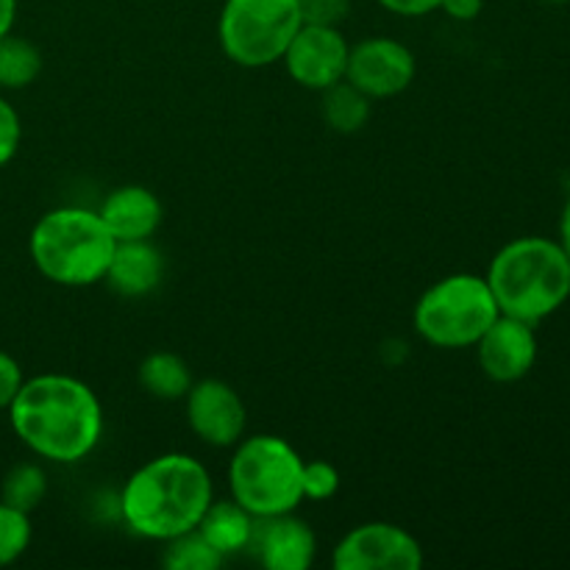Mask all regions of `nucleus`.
<instances>
[{
    "label": "nucleus",
    "mask_w": 570,
    "mask_h": 570,
    "mask_svg": "<svg viewBox=\"0 0 570 570\" xmlns=\"http://www.w3.org/2000/svg\"><path fill=\"white\" fill-rule=\"evenodd\" d=\"M9 421L20 443L39 460H87L104 434V406L95 390L67 373L22 379L9 404Z\"/></svg>",
    "instance_id": "f257e3e1"
},
{
    "label": "nucleus",
    "mask_w": 570,
    "mask_h": 570,
    "mask_svg": "<svg viewBox=\"0 0 570 570\" xmlns=\"http://www.w3.org/2000/svg\"><path fill=\"white\" fill-rule=\"evenodd\" d=\"M212 499V476L195 456L161 454L128 476L120 512L134 534L167 543L198 529Z\"/></svg>",
    "instance_id": "f03ea898"
},
{
    "label": "nucleus",
    "mask_w": 570,
    "mask_h": 570,
    "mask_svg": "<svg viewBox=\"0 0 570 570\" xmlns=\"http://www.w3.org/2000/svg\"><path fill=\"white\" fill-rule=\"evenodd\" d=\"M488 284L501 315L532 326L560 312L570 298V259L557 239L518 237L493 256Z\"/></svg>",
    "instance_id": "7ed1b4c3"
},
{
    "label": "nucleus",
    "mask_w": 570,
    "mask_h": 570,
    "mask_svg": "<svg viewBox=\"0 0 570 570\" xmlns=\"http://www.w3.org/2000/svg\"><path fill=\"white\" fill-rule=\"evenodd\" d=\"M117 239L104 217L83 206L45 212L31 228L28 254L33 267L59 287H89L106 278Z\"/></svg>",
    "instance_id": "20e7f679"
},
{
    "label": "nucleus",
    "mask_w": 570,
    "mask_h": 570,
    "mask_svg": "<svg viewBox=\"0 0 570 570\" xmlns=\"http://www.w3.org/2000/svg\"><path fill=\"white\" fill-rule=\"evenodd\" d=\"M304 460L276 434H254L239 440L228 462V490L254 518H276L295 512L304 501L301 490Z\"/></svg>",
    "instance_id": "39448f33"
},
{
    "label": "nucleus",
    "mask_w": 570,
    "mask_h": 570,
    "mask_svg": "<svg viewBox=\"0 0 570 570\" xmlns=\"http://www.w3.org/2000/svg\"><path fill=\"white\" fill-rule=\"evenodd\" d=\"M501 315L488 278L454 273L434 282L415 304V332L434 348H473Z\"/></svg>",
    "instance_id": "423d86ee"
},
{
    "label": "nucleus",
    "mask_w": 570,
    "mask_h": 570,
    "mask_svg": "<svg viewBox=\"0 0 570 570\" xmlns=\"http://www.w3.org/2000/svg\"><path fill=\"white\" fill-rule=\"evenodd\" d=\"M301 26L298 0H226L217 17V39L234 65L259 70L282 61Z\"/></svg>",
    "instance_id": "0eeeda50"
},
{
    "label": "nucleus",
    "mask_w": 570,
    "mask_h": 570,
    "mask_svg": "<svg viewBox=\"0 0 570 570\" xmlns=\"http://www.w3.org/2000/svg\"><path fill=\"white\" fill-rule=\"evenodd\" d=\"M332 566L337 570H421L423 546L395 523H362L334 546Z\"/></svg>",
    "instance_id": "6e6552de"
},
{
    "label": "nucleus",
    "mask_w": 570,
    "mask_h": 570,
    "mask_svg": "<svg viewBox=\"0 0 570 570\" xmlns=\"http://www.w3.org/2000/svg\"><path fill=\"white\" fill-rule=\"evenodd\" d=\"M417 59L404 42L390 37H371L351 45L345 81L371 100L395 98L415 81Z\"/></svg>",
    "instance_id": "1a4fd4ad"
},
{
    "label": "nucleus",
    "mask_w": 570,
    "mask_h": 570,
    "mask_svg": "<svg viewBox=\"0 0 570 570\" xmlns=\"http://www.w3.org/2000/svg\"><path fill=\"white\" fill-rule=\"evenodd\" d=\"M348 53L351 45L337 26L304 22L293 37V42H289V48L284 50L282 59L287 65L289 78L298 87L323 92V89L334 87L345 78Z\"/></svg>",
    "instance_id": "9d476101"
},
{
    "label": "nucleus",
    "mask_w": 570,
    "mask_h": 570,
    "mask_svg": "<svg viewBox=\"0 0 570 570\" xmlns=\"http://www.w3.org/2000/svg\"><path fill=\"white\" fill-rule=\"evenodd\" d=\"M184 404H187L189 429L206 445L232 449L243 440L248 412L232 384L220 379H200V382H193L189 393L184 395Z\"/></svg>",
    "instance_id": "9b49d317"
},
{
    "label": "nucleus",
    "mask_w": 570,
    "mask_h": 570,
    "mask_svg": "<svg viewBox=\"0 0 570 570\" xmlns=\"http://www.w3.org/2000/svg\"><path fill=\"white\" fill-rule=\"evenodd\" d=\"M473 348H476L479 367L490 382L512 384L532 373L538 362V334L532 323L499 315Z\"/></svg>",
    "instance_id": "f8f14e48"
},
{
    "label": "nucleus",
    "mask_w": 570,
    "mask_h": 570,
    "mask_svg": "<svg viewBox=\"0 0 570 570\" xmlns=\"http://www.w3.org/2000/svg\"><path fill=\"white\" fill-rule=\"evenodd\" d=\"M248 549H254L256 560L267 570H306L317 557V538L295 512H284L276 518H256Z\"/></svg>",
    "instance_id": "ddd939ff"
},
{
    "label": "nucleus",
    "mask_w": 570,
    "mask_h": 570,
    "mask_svg": "<svg viewBox=\"0 0 570 570\" xmlns=\"http://www.w3.org/2000/svg\"><path fill=\"white\" fill-rule=\"evenodd\" d=\"M98 215L104 217L106 228L117 243H134V239H150L161 226V200L142 184H126L111 189L100 204Z\"/></svg>",
    "instance_id": "4468645a"
},
{
    "label": "nucleus",
    "mask_w": 570,
    "mask_h": 570,
    "mask_svg": "<svg viewBox=\"0 0 570 570\" xmlns=\"http://www.w3.org/2000/svg\"><path fill=\"white\" fill-rule=\"evenodd\" d=\"M165 276V259L150 239L117 243L104 282L122 298H142L154 293Z\"/></svg>",
    "instance_id": "2eb2a0df"
},
{
    "label": "nucleus",
    "mask_w": 570,
    "mask_h": 570,
    "mask_svg": "<svg viewBox=\"0 0 570 570\" xmlns=\"http://www.w3.org/2000/svg\"><path fill=\"white\" fill-rule=\"evenodd\" d=\"M256 518L245 507H239L234 499L215 501L206 507L204 518L198 523V532L209 540L212 549L226 560V557L248 551L250 538H254Z\"/></svg>",
    "instance_id": "dca6fc26"
},
{
    "label": "nucleus",
    "mask_w": 570,
    "mask_h": 570,
    "mask_svg": "<svg viewBox=\"0 0 570 570\" xmlns=\"http://www.w3.org/2000/svg\"><path fill=\"white\" fill-rule=\"evenodd\" d=\"M137 376L145 393L159 401H181L193 387V371L173 351H156L145 356Z\"/></svg>",
    "instance_id": "f3484780"
},
{
    "label": "nucleus",
    "mask_w": 570,
    "mask_h": 570,
    "mask_svg": "<svg viewBox=\"0 0 570 570\" xmlns=\"http://www.w3.org/2000/svg\"><path fill=\"white\" fill-rule=\"evenodd\" d=\"M323 120L337 134H356L367 126L373 111V100L351 81H340L334 87L323 89Z\"/></svg>",
    "instance_id": "a211bd4d"
},
{
    "label": "nucleus",
    "mask_w": 570,
    "mask_h": 570,
    "mask_svg": "<svg viewBox=\"0 0 570 570\" xmlns=\"http://www.w3.org/2000/svg\"><path fill=\"white\" fill-rule=\"evenodd\" d=\"M42 72V53L26 37L9 31L0 37V89H26Z\"/></svg>",
    "instance_id": "6ab92c4d"
},
{
    "label": "nucleus",
    "mask_w": 570,
    "mask_h": 570,
    "mask_svg": "<svg viewBox=\"0 0 570 570\" xmlns=\"http://www.w3.org/2000/svg\"><path fill=\"white\" fill-rule=\"evenodd\" d=\"M45 493H48V476L37 462H20V465L9 468L3 484H0V501L28 512V515L42 504Z\"/></svg>",
    "instance_id": "aec40b11"
},
{
    "label": "nucleus",
    "mask_w": 570,
    "mask_h": 570,
    "mask_svg": "<svg viewBox=\"0 0 570 570\" xmlns=\"http://www.w3.org/2000/svg\"><path fill=\"white\" fill-rule=\"evenodd\" d=\"M161 566L170 570H217L223 566V557L209 546V540L193 529L178 538L167 540L161 551Z\"/></svg>",
    "instance_id": "412c9836"
},
{
    "label": "nucleus",
    "mask_w": 570,
    "mask_h": 570,
    "mask_svg": "<svg viewBox=\"0 0 570 570\" xmlns=\"http://www.w3.org/2000/svg\"><path fill=\"white\" fill-rule=\"evenodd\" d=\"M31 546V515L0 501V568L20 560Z\"/></svg>",
    "instance_id": "4be33fe9"
},
{
    "label": "nucleus",
    "mask_w": 570,
    "mask_h": 570,
    "mask_svg": "<svg viewBox=\"0 0 570 570\" xmlns=\"http://www.w3.org/2000/svg\"><path fill=\"white\" fill-rule=\"evenodd\" d=\"M301 490H304V499H309V501L334 499L340 490L337 468L328 465V462H323V460L304 462V473H301Z\"/></svg>",
    "instance_id": "5701e85b"
},
{
    "label": "nucleus",
    "mask_w": 570,
    "mask_h": 570,
    "mask_svg": "<svg viewBox=\"0 0 570 570\" xmlns=\"http://www.w3.org/2000/svg\"><path fill=\"white\" fill-rule=\"evenodd\" d=\"M20 139H22L20 115H17L14 106L0 95V167H6L11 159H14L17 148H20Z\"/></svg>",
    "instance_id": "b1692460"
},
{
    "label": "nucleus",
    "mask_w": 570,
    "mask_h": 570,
    "mask_svg": "<svg viewBox=\"0 0 570 570\" xmlns=\"http://www.w3.org/2000/svg\"><path fill=\"white\" fill-rule=\"evenodd\" d=\"M301 17L312 26H340L351 14V0H298Z\"/></svg>",
    "instance_id": "393cba45"
},
{
    "label": "nucleus",
    "mask_w": 570,
    "mask_h": 570,
    "mask_svg": "<svg viewBox=\"0 0 570 570\" xmlns=\"http://www.w3.org/2000/svg\"><path fill=\"white\" fill-rule=\"evenodd\" d=\"M22 384V371L17 365V360L6 351H0V412L9 410L11 399L17 395Z\"/></svg>",
    "instance_id": "a878e982"
},
{
    "label": "nucleus",
    "mask_w": 570,
    "mask_h": 570,
    "mask_svg": "<svg viewBox=\"0 0 570 570\" xmlns=\"http://www.w3.org/2000/svg\"><path fill=\"white\" fill-rule=\"evenodd\" d=\"M379 6H384V9L401 17H423L438 11L440 0H379Z\"/></svg>",
    "instance_id": "bb28decb"
},
{
    "label": "nucleus",
    "mask_w": 570,
    "mask_h": 570,
    "mask_svg": "<svg viewBox=\"0 0 570 570\" xmlns=\"http://www.w3.org/2000/svg\"><path fill=\"white\" fill-rule=\"evenodd\" d=\"M440 9L456 22H471L482 14L484 0H440Z\"/></svg>",
    "instance_id": "cd10ccee"
},
{
    "label": "nucleus",
    "mask_w": 570,
    "mask_h": 570,
    "mask_svg": "<svg viewBox=\"0 0 570 570\" xmlns=\"http://www.w3.org/2000/svg\"><path fill=\"white\" fill-rule=\"evenodd\" d=\"M17 22V0H0V37L14 31Z\"/></svg>",
    "instance_id": "c85d7f7f"
},
{
    "label": "nucleus",
    "mask_w": 570,
    "mask_h": 570,
    "mask_svg": "<svg viewBox=\"0 0 570 570\" xmlns=\"http://www.w3.org/2000/svg\"><path fill=\"white\" fill-rule=\"evenodd\" d=\"M557 243L562 245V250H566V256L570 259V198L566 204V209H562V217H560V239Z\"/></svg>",
    "instance_id": "c756f323"
},
{
    "label": "nucleus",
    "mask_w": 570,
    "mask_h": 570,
    "mask_svg": "<svg viewBox=\"0 0 570 570\" xmlns=\"http://www.w3.org/2000/svg\"><path fill=\"white\" fill-rule=\"evenodd\" d=\"M546 3H551V6H566V3H570V0H546Z\"/></svg>",
    "instance_id": "7c9ffc66"
}]
</instances>
